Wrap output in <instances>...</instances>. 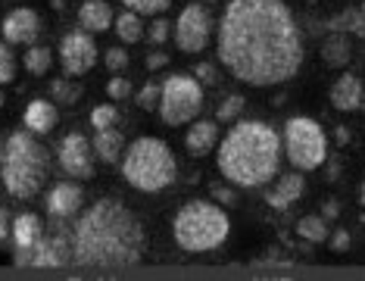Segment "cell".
I'll use <instances>...</instances> for the list:
<instances>
[{
    "label": "cell",
    "mask_w": 365,
    "mask_h": 281,
    "mask_svg": "<svg viewBox=\"0 0 365 281\" xmlns=\"http://www.w3.org/2000/svg\"><path fill=\"white\" fill-rule=\"evenodd\" d=\"M362 97H365V88L359 76H353V72H344L331 85V103H334L337 113H356L362 106Z\"/></svg>",
    "instance_id": "e0dca14e"
},
{
    "label": "cell",
    "mask_w": 365,
    "mask_h": 281,
    "mask_svg": "<svg viewBox=\"0 0 365 281\" xmlns=\"http://www.w3.org/2000/svg\"><path fill=\"white\" fill-rule=\"evenodd\" d=\"M22 122H26L29 131L35 135H51L53 126H56V103L51 101H31L22 113Z\"/></svg>",
    "instance_id": "44dd1931"
},
{
    "label": "cell",
    "mask_w": 365,
    "mask_h": 281,
    "mask_svg": "<svg viewBox=\"0 0 365 281\" xmlns=\"http://www.w3.org/2000/svg\"><path fill=\"white\" fill-rule=\"evenodd\" d=\"M215 147H219V119H200V122H190L187 135H185V150L194 156V160H203L210 156Z\"/></svg>",
    "instance_id": "2e32d148"
},
{
    "label": "cell",
    "mask_w": 365,
    "mask_h": 281,
    "mask_svg": "<svg viewBox=\"0 0 365 281\" xmlns=\"http://www.w3.org/2000/svg\"><path fill=\"white\" fill-rule=\"evenodd\" d=\"M219 63L250 88L284 85L303 66V35L284 0H228L215 31Z\"/></svg>",
    "instance_id": "6da1fadb"
},
{
    "label": "cell",
    "mask_w": 365,
    "mask_h": 281,
    "mask_svg": "<svg viewBox=\"0 0 365 281\" xmlns=\"http://www.w3.org/2000/svg\"><path fill=\"white\" fill-rule=\"evenodd\" d=\"M215 163L228 185L265 188L281 169V135L269 122L237 119L219 138Z\"/></svg>",
    "instance_id": "3957f363"
},
{
    "label": "cell",
    "mask_w": 365,
    "mask_h": 281,
    "mask_svg": "<svg viewBox=\"0 0 365 281\" xmlns=\"http://www.w3.org/2000/svg\"><path fill=\"white\" fill-rule=\"evenodd\" d=\"M51 94H53V101H56V103H63V106H76V103H78V97H81V88H78V85H69L66 78H56V81H51Z\"/></svg>",
    "instance_id": "484cf974"
},
{
    "label": "cell",
    "mask_w": 365,
    "mask_h": 281,
    "mask_svg": "<svg viewBox=\"0 0 365 281\" xmlns=\"http://www.w3.org/2000/svg\"><path fill=\"white\" fill-rule=\"evenodd\" d=\"M284 153L287 163L300 172H312L325 163L328 156V138L322 126L309 116H294L284 122Z\"/></svg>",
    "instance_id": "52a82bcc"
},
{
    "label": "cell",
    "mask_w": 365,
    "mask_h": 281,
    "mask_svg": "<svg viewBox=\"0 0 365 281\" xmlns=\"http://www.w3.org/2000/svg\"><path fill=\"white\" fill-rule=\"evenodd\" d=\"M106 97H110V101H128L131 97V81L125 76H113L110 81H106Z\"/></svg>",
    "instance_id": "d6a6232c"
},
{
    "label": "cell",
    "mask_w": 365,
    "mask_h": 281,
    "mask_svg": "<svg viewBox=\"0 0 365 281\" xmlns=\"http://www.w3.org/2000/svg\"><path fill=\"white\" fill-rule=\"evenodd\" d=\"M125 10H135L138 16H163L172 6V0H122Z\"/></svg>",
    "instance_id": "4316f807"
},
{
    "label": "cell",
    "mask_w": 365,
    "mask_h": 281,
    "mask_svg": "<svg viewBox=\"0 0 365 281\" xmlns=\"http://www.w3.org/2000/svg\"><path fill=\"white\" fill-rule=\"evenodd\" d=\"M135 103H138L144 113H153L156 106H160V85H153V81H150V85H144V88L138 91Z\"/></svg>",
    "instance_id": "1f68e13d"
},
{
    "label": "cell",
    "mask_w": 365,
    "mask_h": 281,
    "mask_svg": "<svg viewBox=\"0 0 365 281\" xmlns=\"http://www.w3.org/2000/svg\"><path fill=\"white\" fill-rule=\"evenodd\" d=\"M147 247L144 225L125 203L101 197L91 203L72 231V266L128 269L138 266Z\"/></svg>",
    "instance_id": "7a4b0ae2"
},
{
    "label": "cell",
    "mask_w": 365,
    "mask_h": 281,
    "mask_svg": "<svg viewBox=\"0 0 365 281\" xmlns=\"http://www.w3.org/2000/svg\"><path fill=\"white\" fill-rule=\"evenodd\" d=\"M94 153H97V160L101 163H122V153H125V138H122V131L119 128H97V135H94Z\"/></svg>",
    "instance_id": "ffe728a7"
},
{
    "label": "cell",
    "mask_w": 365,
    "mask_h": 281,
    "mask_svg": "<svg viewBox=\"0 0 365 281\" xmlns=\"http://www.w3.org/2000/svg\"><path fill=\"white\" fill-rule=\"evenodd\" d=\"M16 266H31V269H60L72 262V237L60 235H41L31 247H16L13 256Z\"/></svg>",
    "instance_id": "30bf717a"
},
{
    "label": "cell",
    "mask_w": 365,
    "mask_h": 281,
    "mask_svg": "<svg viewBox=\"0 0 365 281\" xmlns=\"http://www.w3.org/2000/svg\"><path fill=\"white\" fill-rule=\"evenodd\" d=\"M44 235V225L35 213H22V216L13 219V244L16 247H31L38 237Z\"/></svg>",
    "instance_id": "7402d4cb"
},
{
    "label": "cell",
    "mask_w": 365,
    "mask_h": 281,
    "mask_svg": "<svg viewBox=\"0 0 365 281\" xmlns=\"http://www.w3.org/2000/svg\"><path fill=\"white\" fill-rule=\"evenodd\" d=\"M115 122H119V110H115L113 103H101V106H94L91 110V126L97 128H113Z\"/></svg>",
    "instance_id": "f1b7e54d"
},
{
    "label": "cell",
    "mask_w": 365,
    "mask_h": 281,
    "mask_svg": "<svg viewBox=\"0 0 365 281\" xmlns=\"http://www.w3.org/2000/svg\"><path fill=\"white\" fill-rule=\"evenodd\" d=\"M210 4H215V0H210Z\"/></svg>",
    "instance_id": "7dc6e473"
},
{
    "label": "cell",
    "mask_w": 365,
    "mask_h": 281,
    "mask_svg": "<svg viewBox=\"0 0 365 281\" xmlns=\"http://www.w3.org/2000/svg\"><path fill=\"white\" fill-rule=\"evenodd\" d=\"M322 60L331 69H346L350 66V56H353V44H350V35L346 31H331V35L322 41Z\"/></svg>",
    "instance_id": "d6986e66"
},
{
    "label": "cell",
    "mask_w": 365,
    "mask_h": 281,
    "mask_svg": "<svg viewBox=\"0 0 365 281\" xmlns=\"http://www.w3.org/2000/svg\"><path fill=\"white\" fill-rule=\"evenodd\" d=\"M169 35H172V22L163 19V16H156L150 22V29H147V41H150L153 47H163L165 41H169Z\"/></svg>",
    "instance_id": "f546056e"
},
{
    "label": "cell",
    "mask_w": 365,
    "mask_h": 281,
    "mask_svg": "<svg viewBox=\"0 0 365 281\" xmlns=\"http://www.w3.org/2000/svg\"><path fill=\"white\" fill-rule=\"evenodd\" d=\"M165 66H169V56H165V53L153 51L150 56H147V69H150V72H156V69H165Z\"/></svg>",
    "instance_id": "74e56055"
},
{
    "label": "cell",
    "mask_w": 365,
    "mask_h": 281,
    "mask_svg": "<svg viewBox=\"0 0 365 281\" xmlns=\"http://www.w3.org/2000/svg\"><path fill=\"white\" fill-rule=\"evenodd\" d=\"M103 63H106L110 72H125L128 69V51L125 47H110L106 56H103Z\"/></svg>",
    "instance_id": "836d02e7"
},
{
    "label": "cell",
    "mask_w": 365,
    "mask_h": 281,
    "mask_svg": "<svg viewBox=\"0 0 365 281\" xmlns=\"http://www.w3.org/2000/svg\"><path fill=\"white\" fill-rule=\"evenodd\" d=\"M194 78L200 81V85H215V81H219L212 63H197V66H194Z\"/></svg>",
    "instance_id": "e575fe53"
},
{
    "label": "cell",
    "mask_w": 365,
    "mask_h": 281,
    "mask_svg": "<svg viewBox=\"0 0 365 281\" xmlns=\"http://www.w3.org/2000/svg\"><path fill=\"white\" fill-rule=\"evenodd\" d=\"M362 13H365V4H362Z\"/></svg>",
    "instance_id": "bcb514c9"
},
{
    "label": "cell",
    "mask_w": 365,
    "mask_h": 281,
    "mask_svg": "<svg viewBox=\"0 0 365 281\" xmlns=\"http://www.w3.org/2000/svg\"><path fill=\"white\" fill-rule=\"evenodd\" d=\"M101 60V51H97L94 44V35L85 29L78 31H69V35H63L60 41V66L63 72L69 78H81L85 72H91Z\"/></svg>",
    "instance_id": "8fae6325"
},
{
    "label": "cell",
    "mask_w": 365,
    "mask_h": 281,
    "mask_svg": "<svg viewBox=\"0 0 365 281\" xmlns=\"http://www.w3.org/2000/svg\"><path fill=\"white\" fill-rule=\"evenodd\" d=\"M16 78V56L10 51V44L0 41V85H10Z\"/></svg>",
    "instance_id": "4dcf8cb0"
},
{
    "label": "cell",
    "mask_w": 365,
    "mask_h": 281,
    "mask_svg": "<svg viewBox=\"0 0 365 281\" xmlns=\"http://www.w3.org/2000/svg\"><path fill=\"white\" fill-rule=\"evenodd\" d=\"M113 29H115V35H119L122 44H138V41H144V38H147L144 22H140V16H138L135 10H125L122 16H115Z\"/></svg>",
    "instance_id": "603a6c76"
},
{
    "label": "cell",
    "mask_w": 365,
    "mask_h": 281,
    "mask_svg": "<svg viewBox=\"0 0 365 281\" xmlns=\"http://www.w3.org/2000/svg\"><path fill=\"white\" fill-rule=\"evenodd\" d=\"M51 6H53V10H63V6H66V0H51Z\"/></svg>",
    "instance_id": "b9f144b4"
},
{
    "label": "cell",
    "mask_w": 365,
    "mask_h": 281,
    "mask_svg": "<svg viewBox=\"0 0 365 281\" xmlns=\"http://www.w3.org/2000/svg\"><path fill=\"white\" fill-rule=\"evenodd\" d=\"M228 213L212 200H190L175 213L172 235L185 253H210L228 241Z\"/></svg>",
    "instance_id": "8992f818"
},
{
    "label": "cell",
    "mask_w": 365,
    "mask_h": 281,
    "mask_svg": "<svg viewBox=\"0 0 365 281\" xmlns=\"http://www.w3.org/2000/svg\"><path fill=\"white\" fill-rule=\"evenodd\" d=\"M212 35V16L203 4H187L172 26V41L181 53H203Z\"/></svg>",
    "instance_id": "9c48e42d"
},
{
    "label": "cell",
    "mask_w": 365,
    "mask_h": 281,
    "mask_svg": "<svg viewBox=\"0 0 365 281\" xmlns=\"http://www.w3.org/2000/svg\"><path fill=\"white\" fill-rule=\"evenodd\" d=\"M297 235L303 237V241H309V244H325L328 241V235H331V228H328V219L322 216H303L300 222H297Z\"/></svg>",
    "instance_id": "cb8c5ba5"
},
{
    "label": "cell",
    "mask_w": 365,
    "mask_h": 281,
    "mask_svg": "<svg viewBox=\"0 0 365 281\" xmlns=\"http://www.w3.org/2000/svg\"><path fill=\"white\" fill-rule=\"evenodd\" d=\"M328 244H331V250H337V253L350 250V231L337 228V231H334V235H328Z\"/></svg>",
    "instance_id": "d590c367"
},
{
    "label": "cell",
    "mask_w": 365,
    "mask_h": 281,
    "mask_svg": "<svg viewBox=\"0 0 365 281\" xmlns=\"http://www.w3.org/2000/svg\"><path fill=\"white\" fill-rule=\"evenodd\" d=\"M0 163H4V144H0Z\"/></svg>",
    "instance_id": "7bdbcfd3"
},
{
    "label": "cell",
    "mask_w": 365,
    "mask_h": 281,
    "mask_svg": "<svg viewBox=\"0 0 365 281\" xmlns=\"http://www.w3.org/2000/svg\"><path fill=\"white\" fill-rule=\"evenodd\" d=\"M322 216H325L328 222H331V219H337V216H340V206H337L334 200H328L325 206H322Z\"/></svg>",
    "instance_id": "ab89813d"
},
{
    "label": "cell",
    "mask_w": 365,
    "mask_h": 281,
    "mask_svg": "<svg viewBox=\"0 0 365 281\" xmlns=\"http://www.w3.org/2000/svg\"><path fill=\"white\" fill-rule=\"evenodd\" d=\"M122 178L135 191L156 194L178 178L175 153L169 150L163 138H138L122 153Z\"/></svg>",
    "instance_id": "5b68a950"
},
{
    "label": "cell",
    "mask_w": 365,
    "mask_h": 281,
    "mask_svg": "<svg viewBox=\"0 0 365 281\" xmlns=\"http://www.w3.org/2000/svg\"><path fill=\"white\" fill-rule=\"evenodd\" d=\"M210 194H212V197H215V200H219V203H235V191H231V188L212 185V188H210Z\"/></svg>",
    "instance_id": "8d00e7d4"
},
{
    "label": "cell",
    "mask_w": 365,
    "mask_h": 281,
    "mask_svg": "<svg viewBox=\"0 0 365 281\" xmlns=\"http://www.w3.org/2000/svg\"><path fill=\"white\" fill-rule=\"evenodd\" d=\"M362 113H365V97H362Z\"/></svg>",
    "instance_id": "f6af8a7d"
},
{
    "label": "cell",
    "mask_w": 365,
    "mask_h": 281,
    "mask_svg": "<svg viewBox=\"0 0 365 281\" xmlns=\"http://www.w3.org/2000/svg\"><path fill=\"white\" fill-rule=\"evenodd\" d=\"M10 235H13V219L6 210H0V241H6Z\"/></svg>",
    "instance_id": "f35d334b"
},
{
    "label": "cell",
    "mask_w": 365,
    "mask_h": 281,
    "mask_svg": "<svg viewBox=\"0 0 365 281\" xmlns=\"http://www.w3.org/2000/svg\"><path fill=\"white\" fill-rule=\"evenodd\" d=\"M0 31H4L6 44L29 47V44H35V38L41 35V16H38V10H31V6H16L13 13H6Z\"/></svg>",
    "instance_id": "4fadbf2b"
},
{
    "label": "cell",
    "mask_w": 365,
    "mask_h": 281,
    "mask_svg": "<svg viewBox=\"0 0 365 281\" xmlns=\"http://www.w3.org/2000/svg\"><path fill=\"white\" fill-rule=\"evenodd\" d=\"M0 110H4V94H0Z\"/></svg>",
    "instance_id": "ee69618b"
},
{
    "label": "cell",
    "mask_w": 365,
    "mask_h": 281,
    "mask_svg": "<svg viewBox=\"0 0 365 281\" xmlns=\"http://www.w3.org/2000/svg\"><path fill=\"white\" fill-rule=\"evenodd\" d=\"M22 66H26V72H31V76H47L51 72V66H53V53H51V47H35V44H29L26 47V56H22Z\"/></svg>",
    "instance_id": "d4e9b609"
},
{
    "label": "cell",
    "mask_w": 365,
    "mask_h": 281,
    "mask_svg": "<svg viewBox=\"0 0 365 281\" xmlns=\"http://www.w3.org/2000/svg\"><path fill=\"white\" fill-rule=\"evenodd\" d=\"M115 22L113 6L106 0H85L78 6V26L91 31V35H101V31H110V26Z\"/></svg>",
    "instance_id": "ac0fdd59"
},
{
    "label": "cell",
    "mask_w": 365,
    "mask_h": 281,
    "mask_svg": "<svg viewBox=\"0 0 365 281\" xmlns=\"http://www.w3.org/2000/svg\"><path fill=\"white\" fill-rule=\"evenodd\" d=\"M359 206H362V210H365V181H362V185H359Z\"/></svg>",
    "instance_id": "60d3db41"
},
{
    "label": "cell",
    "mask_w": 365,
    "mask_h": 281,
    "mask_svg": "<svg viewBox=\"0 0 365 281\" xmlns=\"http://www.w3.org/2000/svg\"><path fill=\"white\" fill-rule=\"evenodd\" d=\"M244 106H247L244 97H240V94H231V97H225V101H222L219 110H215V119H219V122H237L240 113H244Z\"/></svg>",
    "instance_id": "83f0119b"
},
{
    "label": "cell",
    "mask_w": 365,
    "mask_h": 281,
    "mask_svg": "<svg viewBox=\"0 0 365 281\" xmlns=\"http://www.w3.org/2000/svg\"><path fill=\"white\" fill-rule=\"evenodd\" d=\"M51 175V156L47 147L35 138V131H13L4 144V163H0V181L16 200H31L41 194Z\"/></svg>",
    "instance_id": "277c9868"
},
{
    "label": "cell",
    "mask_w": 365,
    "mask_h": 281,
    "mask_svg": "<svg viewBox=\"0 0 365 281\" xmlns=\"http://www.w3.org/2000/svg\"><path fill=\"white\" fill-rule=\"evenodd\" d=\"M60 166L69 178H78V181H88L94 178V166H97V153H94V144L78 135V131H69L63 140H60Z\"/></svg>",
    "instance_id": "7c38bea8"
},
{
    "label": "cell",
    "mask_w": 365,
    "mask_h": 281,
    "mask_svg": "<svg viewBox=\"0 0 365 281\" xmlns=\"http://www.w3.org/2000/svg\"><path fill=\"white\" fill-rule=\"evenodd\" d=\"M303 191H306V181L300 175V169L284 172V175L278 172V175L269 181V188H265V203H269L272 210H287V206H294L300 200Z\"/></svg>",
    "instance_id": "5bb4252c"
},
{
    "label": "cell",
    "mask_w": 365,
    "mask_h": 281,
    "mask_svg": "<svg viewBox=\"0 0 365 281\" xmlns=\"http://www.w3.org/2000/svg\"><path fill=\"white\" fill-rule=\"evenodd\" d=\"M81 203H85V194H81V188L76 181H60V185H53L47 191V216L56 222L72 219V216H78Z\"/></svg>",
    "instance_id": "9a60e30c"
},
{
    "label": "cell",
    "mask_w": 365,
    "mask_h": 281,
    "mask_svg": "<svg viewBox=\"0 0 365 281\" xmlns=\"http://www.w3.org/2000/svg\"><path fill=\"white\" fill-rule=\"evenodd\" d=\"M203 110V85L194 76H169L160 88V119L169 128L194 122Z\"/></svg>",
    "instance_id": "ba28073f"
}]
</instances>
